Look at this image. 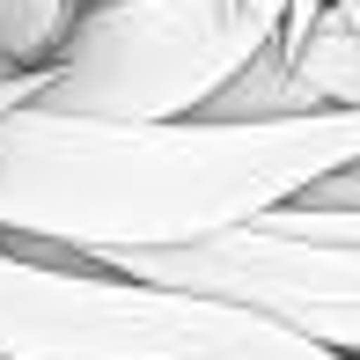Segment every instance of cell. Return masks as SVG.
I'll list each match as a JSON object with an SVG mask.
<instances>
[{
	"instance_id": "cell-1",
	"label": "cell",
	"mask_w": 360,
	"mask_h": 360,
	"mask_svg": "<svg viewBox=\"0 0 360 360\" xmlns=\"http://www.w3.org/2000/svg\"><path fill=\"white\" fill-rule=\"evenodd\" d=\"M346 162H360V110L89 118L30 96L0 118V243L30 257L176 250L302 199Z\"/></svg>"
},
{
	"instance_id": "cell-2",
	"label": "cell",
	"mask_w": 360,
	"mask_h": 360,
	"mask_svg": "<svg viewBox=\"0 0 360 360\" xmlns=\"http://www.w3.org/2000/svg\"><path fill=\"white\" fill-rule=\"evenodd\" d=\"M0 360H338L199 287L0 250Z\"/></svg>"
},
{
	"instance_id": "cell-3",
	"label": "cell",
	"mask_w": 360,
	"mask_h": 360,
	"mask_svg": "<svg viewBox=\"0 0 360 360\" xmlns=\"http://www.w3.org/2000/svg\"><path fill=\"white\" fill-rule=\"evenodd\" d=\"M323 0H96L37 103L89 118H191L265 44H294Z\"/></svg>"
},
{
	"instance_id": "cell-4",
	"label": "cell",
	"mask_w": 360,
	"mask_h": 360,
	"mask_svg": "<svg viewBox=\"0 0 360 360\" xmlns=\"http://www.w3.org/2000/svg\"><path fill=\"white\" fill-rule=\"evenodd\" d=\"M89 265L133 272L162 287H199L221 302H243L257 316L302 331L309 346L360 360V206H272V214L221 228L206 243L176 250H118Z\"/></svg>"
},
{
	"instance_id": "cell-5",
	"label": "cell",
	"mask_w": 360,
	"mask_h": 360,
	"mask_svg": "<svg viewBox=\"0 0 360 360\" xmlns=\"http://www.w3.org/2000/svg\"><path fill=\"white\" fill-rule=\"evenodd\" d=\"M81 0H0V74H37L67 52Z\"/></svg>"
},
{
	"instance_id": "cell-6",
	"label": "cell",
	"mask_w": 360,
	"mask_h": 360,
	"mask_svg": "<svg viewBox=\"0 0 360 360\" xmlns=\"http://www.w3.org/2000/svg\"><path fill=\"white\" fill-rule=\"evenodd\" d=\"M30 96H44V67L37 74H0V118H8L15 103H30Z\"/></svg>"
},
{
	"instance_id": "cell-7",
	"label": "cell",
	"mask_w": 360,
	"mask_h": 360,
	"mask_svg": "<svg viewBox=\"0 0 360 360\" xmlns=\"http://www.w3.org/2000/svg\"><path fill=\"white\" fill-rule=\"evenodd\" d=\"M323 8H331V15H338V22H346V30H353V44H360V0H323Z\"/></svg>"
},
{
	"instance_id": "cell-8",
	"label": "cell",
	"mask_w": 360,
	"mask_h": 360,
	"mask_svg": "<svg viewBox=\"0 0 360 360\" xmlns=\"http://www.w3.org/2000/svg\"><path fill=\"white\" fill-rule=\"evenodd\" d=\"M81 8H96V0H81Z\"/></svg>"
}]
</instances>
